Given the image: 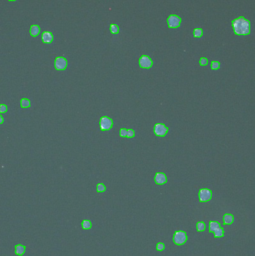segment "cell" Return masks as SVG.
<instances>
[{
	"label": "cell",
	"instance_id": "83f0119b",
	"mask_svg": "<svg viewBox=\"0 0 255 256\" xmlns=\"http://www.w3.org/2000/svg\"><path fill=\"white\" fill-rule=\"evenodd\" d=\"M3 121H4V119H3V116H2V115H0V124H2V123H3Z\"/></svg>",
	"mask_w": 255,
	"mask_h": 256
},
{
	"label": "cell",
	"instance_id": "52a82bcc",
	"mask_svg": "<svg viewBox=\"0 0 255 256\" xmlns=\"http://www.w3.org/2000/svg\"><path fill=\"white\" fill-rule=\"evenodd\" d=\"M153 65V61L151 60V58L147 55H143L140 57L139 59V66L141 68H145V69H149Z\"/></svg>",
	"mask_w": 255,
	"mask_h": 256
},
{
	"label": "cell",
	"instance_id": "8fae6325",
	"mask_svg": "<svg viewBox=\"0 0 255 256\" xmlns=\"http://www.w3.org/2000/svg\"><path fill=\"white\" fill-rule=\"evenodd\" d=\"M233 221H234V216H233L232 214H230V213H226V214H224V216H223L224 224L231 225L233 223Z\"/></svg>",
	"mask_w": 255,
	"mask_h": 256
},
{
	"label": "cell",
	"instance_id": "484cf974",
	"mask_svg": "<svg viewBox=\"0 0 255 256\" xmlns=\"http://www.w3.org/2000/svg\"><path fill=\"white\" fill-rule=\"evenodd\" d=\"M119 135H120L121 137H126V135H127V130H126L125 128H121L120 130H119Z\"/></svg>",
	"mask_w": 255,
	"mask_h": 256
},
{
	"label": "cell",
	"instance_id": "2e32d148",
	"mask_svg": "<svg viewBox=\"0 0 255 256\" xmlns=\"http://www.w3.org/2000/svg\"><path fill=\"white\" fill-rule=\"evenodd\" d=\"M196 229H197V231H199V232L205 231V229H206V224H205L203 221L197 222V224H196Z\"/></svg>",
	"mask_w": 255,
	"mask_h": 256
},
{
	"label": "cell",
	"instance_id": "ba28073f",
	"mask_svg": "<svg viewBox=\"0 0 255 256\" xmlns=\"http://www.w3.org/2000/svg\"><path fill=\"white\" fill-rule=\"evenodd\" d=\"M67 66V60L64 57H56L54 62V67L56 70H64Z\"/></svg>",
	"mask_w": 255,
	"mask_h": 256
},
{
	"label": "cell",
	"instance_id": "e0dca14e",
	"mask_svg": "<svg viewBox=\"0 0 255 256\" xmlns=\"http://www.w3.org/2000/svg\"><path fill=\"white\" fill-rule=\"evenodd\" d=\"M213 234H214L215 238H221V237L224 235V229L220 227V228H218L217 230H215V231L213 232Z\"/></svg>",
	"mask_w": 255,
	"mask_h": 256
},
{
	"label": "cell",
	"instance_id": "ffe728a7",
	"mask_svg": "<svg viewBox=\"0 0 255 256\" xmlns=\"http://www.w3.org/2000/svg\"><path fill=\"white\" fill-rule=\"evenodd\" d=\"M96 190H97V192H99V193H102V192H104L105 190H106V187H105V185L103 184V183H98L97 186H96Z\"/></svg>",
	"mask_w": 255,
	"mask_h": 256
},
{
	"label": "cell",
	"instance_id": "8992f818",
	"mask_svg": "<svg viewBox=\"0 0 255 256\" xmlns=\"http://www.w3.org/2000/svg\"><path fill=\"white\" fill-rule=\"evenodd\" d=\"M168 132V127L163 123H156L154 125V133L156 136H165Z\"/></svg>",
	"mask_w": 255,
	"mask_h": 256
},
{
	"label": "cell",
	"instance_id": "d6986e66",
	"mask_svg": "<svg viewBox=\"0 0 255 256\" xmlns=\"http://www.w3.org/2000/svg\"><path fill=\"white\" fill-rule=\"evenodd\" d=\"M20 105L22 108H28L30 106V100L27 99V98H23V99H21Z\"/></svg>",
	"mask_w": 255,
	"mask_h": 256
},
{
	"label": "cell",
	"instance_id": "6da1fadb",
	"mask_svg": "<svg viewBox=\"0 0 255 256\" xmlns=\"http://www.w3.org/2000/svg\"><path fill=\"white\" fill-rule=\"evenodd\" d=\"M232 27L236 35H248L251 31L249 20H247L246 18L242 17V16L232 21Z\"/></svg>",
	"mask_w": 255,
	"mask_h": 256
},
{
	"label": "cell",
	"instance_id": "5b68a950",
	"mask_svg": "<svg viewBox=\"0 0 255 256\" xmlns=\"http://www.w3.org/2000/svg\"><path fill=\"white\" fill-rule=\"evenodd\" d=\"M99 125H100V129H101L102 131L110 130V129L112 128V126H113V121H112V119L109 118V117L103 116V117H101V119H100Z\"/></svg>",
	"mask_w": 255,
	"mask_h": 256
},
{
	"label": "cell",
	"instance_id": "9a60e30c",
	"mask_svg": "<svg viewBox=\"0 0 255 256\" xmlns=\"http://www.w3.org/2000/svg\"><path fill=\"white\" fill-rule=\"evenodd\" d=\"M81 226H82V228L84 230H88V229H90L91 227H92V223H91L90 220L84 219L82 221V223H81Z\"/></svg>",
	"mask_w": 255,
	"mask_h": 256
},
{
	"label": "cell",
	"instance_id": "4fadbf2b",
	"mask_svg": "<svg viewBox=\"0 0 255 256\" xmlns=\"http://www.w3.org/2000/svg\"><path fill=\"white\" fill-rule=\"evenodd\" d=\"M39 33H40V27L38 25H32L30 27V34H31V36L36 37L38 36Z\"/></svg>",
	"mask_w": 255,
	"mask_h": 256
},
{
	"label": "cell",
	"instance_id": "ac0fdd59",
	"mask_svg": "<svg viewBox=\"0 0 255 256\" xmlns=\"http://www.w3.org/2000/svg\"><path fill=\"white\" fill-rule=\"evenodd\" d=\"M203 35V30L201 28H195L193 30V36L195 38H200L201 36Z\"/></svg>",
	"mask_w": 255,
	"mask_h": 256
},
{
	"label": "cell",
	"instance_id": "7a4b0ae2",
	"mask_svg": "<svg viewBox=\"0 0 255 256\" xmlns=\"http://www.w3.org/2000/svg\"><path fill=\"white\" fill-rule=\"evenodd\" d=\"M173 242L176 245H183L187 242V234L183 230H178L173 234Z\"/></svg>",
	"mask_w": 255,
	"mask_h": 256
},
{
	"label": "cell",
	"instance_id": "5bb4252c",
	"mask_svg": "<svg viewBox=\"0 0 255 256\" xmlns=\"http://www.w3.org/2000/svg\"><path fill=\"white\" fill-rule=\"evenodd\" d=\"M218 228H220V224L216 221H210L209 223V230L210 232H214L215 230H217Z\"/></svg>",
	"mask_w": 255,
	"mask_h": 256
},
{
	"label": "cell",
	"instance_id": "f1b7e54d",
	"mask_svg": "<svg viewBox=\"0 0 255 256\" xmlns=\"http://www.w3.org/2000/svg\"><path fill=\"white\" fill-rule=\"evenodd\" d=\"M10 1H15V0H10Z\"/></svg>",
	"mask_w": 255,
	"mask_h": 256
},
{
	"label": "cell",
	"instance_id": "603a6c76",
	"mask_svg": "<svg viewBox=\"0 0 255 256\" xmlns=\"http://www.w3.org/2000/svg\"><path fill=\"white\" fill-rule=\"evenodd\" d=\"M164 248H165L164 243L158 242L157 244H156V250H157V251H163V250H164Z\"/></svg>",
	"mask_w": 255,
	"mask_h": 256
},
{
	"label": "cell",
	"instance_id": "9c48e42d",
	"mask_svg": "<svg viewBox=\"0 0 255 256\" xmlns=\"http://www.w3.org/2000/svg\"><path fill=\"white\" fill-rule=\"evenodd\" d=\"M154 181L158 185H163L167 182V176L163 172H157L154 176Z\"/></svg>",
	"mask_w": 255,
	"mask_h": 256
},
{
	"label": "cell",
	"instance_id": "3957f363",
	"mask_svg": "<svg viewBox=\"0 0 255 256\" xmlns=\"http://www.w3.org/2000/svg\"><path fill=\"white\" fill-rule=\"evenodd\" d=\"M212 198V191L207 188H201L198 193V199L200 202H208Z\"/></svg>",
	"mask_w": 255,
	"mask_h": 256
},
{
	"label": "cell",
	"instance_id": "4316f807",
	"mask_svg": "<svg viewBox=\"0 0 255 256\" xmlns=\"http://www.w3.org/2000/svg\"><path fill=\"white\" fill-rule=\"evenodd\" d=\"M7 111V106L5 104H0V113H4Z\"/></svg>",
	"mask_w": 255,
	"mask_h": 256
},
{
	"label": "cell",
	"instance_id": "cb8c5ba5",
	"mask_svg": "<svg viewBox=\"0 0 255 256\" xmlns=\"http://www.w3.org/2000/svg\"><path fill=\"white\" fill-rule=\"evenodd\" d=\"M199 64L201 65V66H206V65L208 64V59L206 57H202L200 58L199 60Z\"/></svg>",
	"mask_w": 255,
	"mask_h": 256
},
{
	"label": "cell",
	"instance_id": "7c38bea8",
	"mask_svg": "<svg viewBox=\"0 0 255 256\" xmlns=\"http://www.w3.org/2000/svg\"><path fill=\"white\" fill-rule=\"evenodd\" d=\"M15 254L16 255H23L25 253V251H26V247H25L24 245H22V244H16L15 245Z\"/></svg>",
	"mask_w": 255,
	"mask_h": 256
},
{
	"label": "cell",
	"instance_id": "44dd1931",
	"mask_svg": "<svg viewBox=\"0 0 255 256\" xmlns=\"http://www.w3.org/2000/svg\"><path fill=\"white\" fill-rule=\"evenodd\" d=\"M110 32L112 34H117L119 32V27L116 24H111L110 25Z\"/></svg>",
	"mask_w": 255,
	"mask_h": 256
},
{
	"label": "cell",
	"instance_id": "d4e9b609",
	"mask_svg": "<svg viewBox=\"0 0 255 256\" xmlns=\"http://www.w3.org/2000/svg\"><path fill=\"white\" fill-rule=\"evenodd\" d=\"M135 136V131L133 130V129H128L127 130V135H126V137L128 138H132Z\"/></svg>",
	"mask_w": 255,
	"mask_h": 256
},
{
	"label": "cell",
	"instance_id": "277c9868",
	"mask_svg": "<svg viewBox=\"0 0 255 256\" xmlns=\"http://www.w3.org/2000/svg\"><path fill=\"white\" fill-rule=\"evenodd\" d=\"M167 24L170 28H178L181 24V18L178 15L171 14L167 18Z\"/></svg>",
	"mask_w": 255,
	"mask_h": 256
},
{
	"label": "cell",
	"instance_id": "7402d4cb",
	"mask_svg": "<svg viewBox=\"0 0 255 256\" xmlns=\"http://www.w3.org/2000/svg\"><path fill=\"white\" fill-rule=\"evenodd\" d=\"M220 68V63L218 61H212L211 62V69L212 70H217Z\"/></svg>",
	"mask_w": 255,
	"mask_h": 256
},
{
	"label": "cell",
	"instance_id": "30bf717a",
	"mask_svg": "<svg viewBox=\"0 0 255 256\" xmlns=\"http://www.w3.org/2000/svg\"><path fill=\"white\" fill-rule=\"evenodd\" d=\"M42 41L44 42V43H51V42L53 41V35L51 32L49 31H45L43 34H42Z\"/></svg>",
	"mask_w": 255,
	"mask_h": 256
}]
</instances>
